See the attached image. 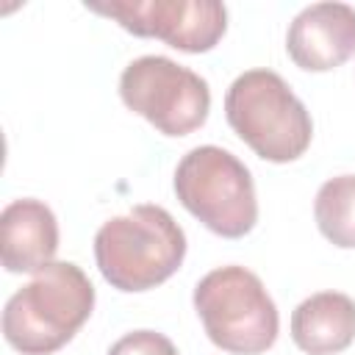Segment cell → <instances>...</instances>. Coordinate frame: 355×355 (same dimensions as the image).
Segmentation results:
<instances>
[{
  "mask_svg": "<svg viewBox=\"0 0 355 355\" xmlns=\"http://www.w3.org/2000/svg\"><path fill=\"white\" fill-rule=\"evenodd\" d=\"M94 286L72 261H53L14 291L3 308V338L22 355H50L86 324Z\"/></svg>",
  "mask_w": 355,
  "mask_h": 355,
  "instance_id": "1",
  "label": "cell"
},
{
  "mask_svg": "<svg viewBox=\"0 0 355 355\" xmlns=\"http://www.w3.org/2000/svg\"><path fill=\"white\" fill-rule=\"evenodd\" d=\"M186 258V233L161 205H133L103 222L94 261L105 283L119 291H150L169 280Z\"/></svg>",
  "mask_w": 355,
  "mask_h": 355,
  "instance_id": "2",
  "label": "cell"
},
{
  "mask_svg": "<svg viewBox=\"0 0 355 355\" xmlns=\"http://www.w3.org/2000/svg\"><path fill=\"white\" fill-rule=\"evenodd\" d=\"M225 116L233 133L272 164L297 161L313 139L308 108L272 69L241 72L225 94Z\"/></svg>",
  "mask_w": 355,
  "mask_h": 355,
  "instance_id": "3",
  "label": "cell"
},
{
  "mask_svg": "<svg viewBox=\"0 0 355 355\" xmlns=\"http://www.w3.org/2000/svg\"><path fill=\"white\" fill-rule=\"evenodd\" d=\"M194 311L205 336L230 355H261L280 330L277 308L261 277L236 263L211 269L194 286Z\"/></svg>",
  "mask_w": 355,
  "mask_h": 355,
  "instance_id": "4",
  "label": "cell"
},
{
  "mask_svg": "<svg viewBox=\"0 0 355 355\" xmlns=\"http://www.w3.org/2000/svg\"><path fill=\"white\" fill-rule=\"evenodd\" d=\"M180 205L222 239H241L258 222V200L250 169L216 144L189 150L175 169Z\"/></svg>",
  "mask_w": 355,
  "mask_h": 355,
  "instance_id": "5",
  "label": "cell"
},
{
  "mask_svg": "<svg viewBox=\"0 0 355 355\" xmlns=\"http://www.w3.org/2000/svg\"><path fill=\"white\" fill-rule=\"evenodd\" d=\"M122 103L164 136H189L211 111L208 83L166 55H141L122 69Z\"/></svg>",
  "mask_w": 355,
  "mask_h": 355,
  "instance_id": "6",
  "label": "cell"
},
{
  "mask_svg": "<svg viewBox=\"0 0 355 355\" xmlns=\"http://www.w3.org/2000/svg\"><path fill=\"white\" fill-rule=\"evenodd\" d=\"M86 8L180 53H208L227 31V8L219 0H86Z\"/></svg>",
  "mask_w": 355,
  "mask_h": 355,
  "instance_id": "7",
  "label": "cell"
},
{
  "mask_svg": "<svg viewBox=\"0 0 355 355\" xmlns=\"http://www.w3.org/2000/svg\"><path fill=\"white\" fill-rule=\"evenodd\" d=\"M288 58L305 72H330L355 53V8L347 3H313L302 8L286 33Z\"/></svg>",
  "mask_w": 355,
  "mask_h": 355,
  "instance_id": "8",
  "label": "cell"
},
{
  "mask_svg": "<svg viewBox=\"0 0 355 355\" xmlns=\"http://www.w3.org/2000/svg\"><path fill=\"white\" fill-rule=\"evenodd\" d=\"M58 250L55 214L33 197L14 200L0 214V258L6 272H39Z\"/></svg>",
  "mask_w": 355,
  "mask_h": 355,
  "instance_id": "9",
  "label": "cell"
},
{
  "mask_svg": "<svg viewBox=\"0 0 355 355\" xmlns=\"http://www.w3.org/2000/svg\"><path fill=\"white\" fill-rule=\"evenodd\" d=\"M291 338L305 355H336L355 341V300L341 291H319L291 313Z\"/></svg>",
  "mask_w": 355,
  "mask_h": 355,
  "instance_id": "10",
  "label": "cell"
},
{
  "mask_svg": "<svg viewBox=\"0 0 355 355\" xmlns=\"http://www.w3.org/2000/svg\"><path fill=\"white\" fill-rule=\"evenodd\" d=\"M319 233L341 247L355 250V175H338L319 186L313 200Z\"/></svg>",
  "mask_w": 355,
  "mask_h": 355,
  "instance_id": "11",
  "label": "cell"
},
{
  "mask_svg": "<svg viewBox=\"0 0 355 355\" xmlns=\"http://www.w3.org/2000/svg\"><path fill=\"white\" fill-rule=\"evenodd\" d=\"M108 355H178V347L155 330H133L111 344Z\"/></svg>",
  "mask_w": 355,
  "mask_h": 355,
  "instance_id": "12",
  "label": "cell"
}]
</instances>
